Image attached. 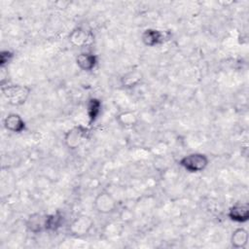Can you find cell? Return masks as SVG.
Wrapping results in <instances>:
<instances>
[{
    "instance_id": "12",
    "label": "cell",
    "mask_w": 249,
    "mask_h": 249,
    "mask_svg": "<svg viewBox=\"0 0 249 249\" xmlns=\"http://www.w3.org/2000/svg\"><path fill=\"white\" fill-rule=\"evenodd\" d=\"M143 80V74L138 69H131L121 77V85L124 89H133Z\"/></svg>"
},
{
    "instance_id": "6",
    "label": "cell",
    "mask_w": 249,
    "mask_h": 249,
    "mask_svg": "<svg viewBox=\"0 0 249 249\" xmlns=\"http://www.w3.org/2000/svg\"><path fill=\"white\" fill-rule=\"evenodd\" d=\"M47 226H48V214L36 212L29 215L26 220V228L32 233L47 231Z\"/></svg>"
},
{
    "instance_id": "9",
    "label": "cell",
    "mask_w": 249,
    "mask_h": 249,
    "mask_svg": "<svg viewBox=\"0 0 249 249\" xmlns=\"http://www.w3.org/2000/svg\"><path fill=\"white\" fill-rule=\"evenodd\" d=\"M3 125L7 130L14 133H21L26 127L24 120L18 113L8 114L3 121Z\"/></svg>"
},
{
    "instance_id": "7",
    "label": "cell",
    "mask_w": 249,
    "mask_h": 249,
    "mask_svg": "<svg viewBox=\"0 0 249 249\" xmlns=\"http://www.w3.org/2000/svg\"><path fill=\"white\" fill-rule=\"evenodd\" d=\"M165 39V32L156 28H147L141 34V40L147 47H156L161 45Z\"/></svg>"
},
{
    "instance_id": "10",
    "label": "cell",
    "mask_w": 249,
    "mask_h": 249,
    "mask_svg": "<svg viewBox=\"0 0 249 249\" xmlns=\"http://www.w3.org/2000/svg\"><path fill=\"white\" fill-rule=\"evenodd\" d=\"M68 40L72 46L76 48H83L89 45L91 41V35L84 28L76 27L69 33Z\"/></svg>"
},
{
    "instance_id": "2",
    "label": "cell",
    "mask_w": 249,
    "mask_h": 249,
    "mask_svg": "<svg viewBox=\"0 0 249 249\" xmlns=\"http://www.w3.org/2000/svg\"><path fill=\"white\" fill-rule=\"evenodd\" d=\"M89 136V129L87 126L78 124L72 126L63 135V141L65 146L70 150H76L80 148Z\"/></svg>"
},
{
    "instance_id": "11",
    "label": "cell",
    "mask_w": 249,
    "mask_h": 249,
    "mask_svg": "<svg viewBox=\"0 0 249 249\" xmlns=\"http://www.w3.org/2000/svg\"><path fill=\"white\" fill-rule=\"evenodd\" d=\"M75 61L77 66L81 70L85 72H89L96 67L98 63V58H97V55L92 53L83 52L76 56Z\"/></svg>"
},
{
    "instance_id": "15",
    "label": "cell",
    "mask_w": 249,
    "mask_h": 249,
    "mask_svg": "<svg viewBox=\"0 0 249 249\" xmlns=\"http://www.w3.org/2000/svg\"><path fill=\"white\" fill-rule=\"evenodd\" d=\"M116 121L123 127H131L136 124L137 115L132 111H124L116 117Z\"/></svg>"
},
{
    "instance_id": "8",
    "label": "cell",
    "mask_w": 249,
    "mask_h": 249,
    "mask_svg": "<svg viewBox=\"0 0 249 249\" xmlns=\"http://www.w3.org/2000/svg\"><path fill=\"white\" fill-rule=\"evenodd\" d=\"M228 217L235 223H246L249 220V205L247 202H236L229 208Z\"/></svg>"
},
{
    "instance_id": "14",
    "label": "cell",
    "mask_w": 249,
    "mask_h": 249,
    "mask_svg": "<svg viewBox=\"0 0 249 249\" xmlns=\"http://www.w3.org/2000/svg\"><path fill=\"white\" fill-rule=\"evenodd\" d=\"M102 109V102L96 97H91L87 102V115L89 118V124H93L99 117Z\"/></svg>"
},
{
    "instance_id": "5",
    "label": "cell",
    "mask_w": 249,
    "mask_h": 249,
    "mask_svg": "<svg viewBox=\"0 0 249 249\" xmlns=\"http://www.w3.org/2000/svg\"><path fill=\"white\" fill-rule=\"evenodd\" d=\"M93 224V220L89 216L80 215L71 222L69 231L75 236H84L90 231Z\"/></svg>"
},
{
    "instance_id": "17",
    "label": "cell",
    "mask_w": 249,
    "mask_h": 249,
    "mask_svg": "<svg viewBox=\"0 0 249 249\" xmlns=\"http://www.w3.org/2000/svg\"><path fill=\"white\" fill-rule=\"evenodd\" d=\"M14 57V53L9 50H3L0 53V66L1 68L5 67Z\"/></svg>"
},
{
    "instance_id": "13",
    "label": "cell",
    "mask_w": 249,
    "mask_h": 249,
    "mask_svg": "<svg viewBox=\"0 0 249 249\" xmlns=\"http://www.w3.org/2000/svg\"><path fill=\"white\" fill-rule=\"evenodd\" d=\"M249 240L248 231L244 228L235 229L231 235V244L233 248L243 249L247 246Z\"/></svg>"
},
{
    "instance_id": "3",
    "label": "cell",
    "mask_w": 249,
    "mask_h": 249,
    "mask_svg": "<svg viewBox=\"0 0 249 249\" xmlns=\"http://www.w3.org/2000/svg\"><path fill=\"white\" fill-rule=\"evenodd\" d=\"M178 163L190 173H198L207 167L209 159L205 154L202 153H191L181 158Z\"/></svg>"
},
{
    "instance_id": "16",
    "label": "cell",
    "mask_w": 249,
    "mask_h": 249,
    "mask_svg": "<svg viewBox=\"0 0 249 249\" xmlns=\"http://www.w3.org/2000/svg\"><path fill=\"white\" fill-rule=\"evenodd\" d=\"M62 223H63V216L58 211H56L55 213L48 214L47 231H56L58 228L61 227Z\"/></svg>"
},
{
    "instance_id": "1",
    "label": "cell",
    "mask_w": 249,
    "mask_h": 249,
    "mask_svg": "<svg viewBox=\"0 0 249 249\" xmlns=\"http://www.w3.org/2000/svg\"><path fill=\"white\" fill-rule=\"evenodd\" d=\"M1 91L10 105L20 106L26 102L30 95L31 89L27 86L13 84L7 81L6 83H1Z\"/></svg>"
},
{
    "instance_id": "4",
    "label": "cell",
    "mask_w": 249,
    "mask_h": 249,
    "mask_svg": "<svg viewBox=\"0 0 249 249\" xmlns=\"http://www.w3.org/2000/svg\"><path fill=\"white\" fill-rule=\"evenodd\" d=\"M93 207L100 214H110L116 210L117 201L110 193L102 191L95 196Z\"/></svg>"
}]
</instances>
